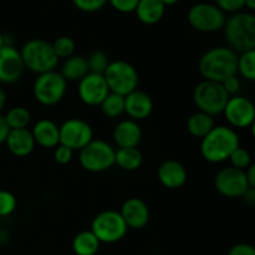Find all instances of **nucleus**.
I'll return each mask as SVG.
<instances>
[{"label":"nucleus","instance_id":"f257e3e1","mask_svg":"<svg viewBox=\"0 0 255 255\" xmlns=\"http://www.w3.org/2000/svg\"><path fill=\"white\" fill-rule=\"evenodd\" d=\"M198 69L204 80L222 84L238 74V54L228 46L212 47L202 55Z\"/></svg>","mask_w":255,"mask_h":255},{"label":"nucleus","instance_id":"f03ea898","mask_svg":"<svg viewBox=\"0 0 255 255\" xmlns=\"http://www.w3.org/2000/svg\"><path fill=\"white\" fill-rule=\"evenodd\" d=\"M241 146L239 136L231 126H214L201 139V154L209 163H222L229 159L234 149Z\"/></svg>","mask_w":255,"mask_h":255},{"label":"nucleus","instance_id":"7ed1b4c3","mask_svg":"<svg viewBox=\"0 0 255 255\" xmlns=\"http://www.w3.org/2000/svg\"><path fill=\"white\" fill-rule=\"evenodd\" d=\"M224 36L228 47L237 54L255 49V15L251 12H236L224 25Z\"/></svg>","mask_w":255,"mask_h":255},{"label":"nucleus","instance_id":"20e7f679","mask_svg":"<svg viewBox=\"0 0 255 255\" xmlns=\"http://www.w3.org/2000/svg\"><path fill=\"white\" fill-rule=\"evenodd\" d=\"M25 69L35 74H45L54 71L59 64L51 42L44 39H31L24 44L20 50Z\"/></svg>","mask_w":255,"mask_h":255},{"label":"nucleus","instance_id":"39448f33","mask_svg":"<svg viewBox=\"0 0 255 255\" xmlns=\"http://www.w3.org/2000/svg\"><path fill=\"white\" fill-rule=\"evenodd\" d=\"M229 97L223 85L208 80H202L193 90V101L198 111L212 117L223 114Z\"/></svg>","mask_w":255,"mask_h":255},{"label":"nucleus","instance_id":"423d86ee","mask_svg":"<svg viewBox=\"0 0 255 255\" xmlns=\"http://www.w3.org/2000/svg\"><path fill=\"white\" fill-rule=\"evenodd\" d=\"M67 92V81L56 70L37 75L32 85L35 100L42 106L51 107L60 104Z\"/></svg>","mask_w":255,"mask_h":255},{"label":"nucleus","instance_id":"0eeeda50","mask_svg":"<svg viewBox=\"0 0 255 255\" xmlns=\"http://www.w3.org/2000/svg\"><path fill=\"white\" fill-rule=\"evenodd\" d=\"M110 92L127 96L138 87V72L136 67L124 60L111 61L104 72Z\"/></svg>","mask_w":255,"mask_h":255},{"label":"nucleus","instance_id":"6e6552de","mask_svg":"<svg viewBox=\"0 0 255 255\" xmlns=\"http://www.w3.org/2000/svg\"><path fill=\"white\" fill-rule=\"evenodd\" d=\"M116 149L104 139H92L80 151L79 161L82 168L91 173H100L115 164Z\"/></svg>","mask_w":255,"mask_h":255},{"label":"nucleus","instance_id":"1a4fd4ad","mask_svg":"<svg viewBox=\"0 0 255 255\" xmlns=\"http://www.w3.org/2000/svg\"><path fill=\"white\" fill-rule=\"evenodd\" d=\"M127 226L121 213L112 209L100 212L91 223V232L101 243L114 244L127 234Z\"/></svg>","mask_w":255,"mask_h":255},{"label":"nucleus","instance_id":"9d476101","mask_svg":"<svg viewBox=\"0 0 255 255\" xmlns=\"http://www.w3.org/2000/svg\"><path fill=\"white\" fill-rule=\"evenodd\" d=\"M188 22L194 30L201 32H214L223 29L226 25V14L209 2H198L189 9Z\"/></svg>","mask_w":255,"mask_h":255},{"label":"nucleus","instance_id":"9b49d317","mask_svg":"<svg viewBox=\"0 0 255 255\" xmlns=\"http://www.w3.org/2000/svg\"><path fill=\"white\" fill-rule=\"evenodd\" d=\"M94 139L91 125L81 119H69L60 126V144L72 151H81Z\"/></svg>","mask_w":255,"mask_h":255},{"label":"nucleus","instance_id":"f8f14e48","mask_svg":"<svg viewBox=\"0 0 255 255\" xmlns=\"http://www.w3.org/2000/svg\"><path fill=\"white\" fill-rule=\"evenodd\" d=\"M214 187L219 194L227 198H242L249 188L246 171L232 166L222 168L214 177Z\"/></svg>","mask_w":255,"mask_h":255},{"label":"nucleus","instance_id":"ddd939ff","mask_svg":"<svg viewBox=\"0 0 255 255\" xmlns=\"http://www.w3.org/2000/svg\"><path fill=\"white\" fill-rule=\"evenodd\" d=\"M232 128L251 127L255 120V105L242 95L229 97L223 111Z\"/></svg>","mask_w":255,"mask_h":255},{"label":"nucleus","instance_id":"4468645a","mask_svg":"<svg viewBox=\"0 0 255 255\" xmlns=\"http://www.w3.org/2000/svg\"><path fill=\"white\" fill-rule=\"evenodd\" d=\"M77 94L80 100L86 106L96 107L100 106L106 99L107 95L110 94V89L104 75L89 72L84 79L79 81Z\"/></svg>","mask_w":255,"mask_h":255},{"label":"nucleus","instance_id":"2eb2a0df","mask_svg":"<svg viewBox=\"0 0 255 255\" xmlns=\"http://www.w3.org/2000/svg\"><path fill=\"white\" fill-rule=\"evenodd\" d=\"M24 62L21 54L12 45L5 44L0 49V82L1 84H15L21 79L24 74Z\"/></svg>","mask_w":255,"mask_h":255},{"label":"nucleus","instance_id":"dca6fc26","mask_svg":"<svg viewBox=\"0 0 255 255\" xmlns=\"http://www.w3.org/2000/svg\"><path fill=\"white\" fill-rule=\"evenodd\" d=\"M122 218L126 223L127 228L142 229L149 222V208L146 202L137 197H131L126 199L121 207Z\"/></svg>","mask_w":255,"mask_h":255},{"label":"nucleus","instance_id":"f3484780","mask_svg":"<svg viewBox=\"0 0 255 255\" xmlns=\"http://www.w3.org/2000/svg\"><path fill=\"white\" fill-rule=\"evenodd\" d=\"M157 178L164 188L179 189L186 184L188 174L186 167L181 162L176 159H167L157 168Z\"/></svg>","mask_w":255,"mask_h":255},{"label":"nucleus","instance_id":"a211bd4d","mask_svg":"<svg viewBox=\"0 0 255 255\" xmlns=\"http://www.w3.org/2000/svg\"><path fill=\"white\" fill-rule=\"evenodd\" d=\"M153 111V100L148 94L139 90L125 96V114L133 121H143Z\"/></svg>","mask_w":255,"mask_h":255},{"label":"nucleus","instance_id":"6ab92c4d","mask_svg":"<svg viewBox=\"0 0 255 255\" xmlns=\"http://www.w3.org/2000/svg\"><path fill=\"white\" fill-rule=\"evenodd\" d=\"M142 129L138 122L133 120H122L115 126L112 138L119 148H131L138 147L142 141Z\"/></svg>","mask_w":255,"mask_h":255},{"label":"nucleus","instance_id":"aec40b11","mask_svg":"<svg viewBox=\"0 0 255 255\" xmlns=\"http://www.w3.org/2000/svg\"><path fill=\"white\" fill-rule=\"evenodd\" d=\"M5 144L10 153L15 157H27L36 146L31 131L27 128L10 129Z\"/></svg>","mask_w":255,"mask_h":255},{"label":"nucleus","instance_id":"412c9836","mask_svg":"<svg viewBox=\"0 0 255 255\" xmlns=\"http://www.w3.org/2000/svg\"><path fill=\"white\" fill-rule=\"evenodd\" d=\"M35 143L42 148H55L60 144V126L49 119L39 120L31 129Z\"/></svg>","mask_w":255,"mask_h":255},{"label":"nucleus","instance_id":"4be33fe9","mask_svg":"<svg viewBox=\"0 0 255 255\" xmlns=\"http://www.w3.org/2000/svg\"><path fill=\"white\" fill-rule=\"evenodd\" d=\"M166 6L162 0H139L136 7V15L141 22L154 25L163 17Z\"/></svg>","mask_w":255,"mask_h":255},{"label":"nucleus","instance_id":"5701e85b","mask_svg":"<svg viewBox=\"0 0 255 255\" xmlns=\"http://www.w3.org/2000/svg\"><path fill=\"white\" fill-rule=\"evenodd\" d=\"M90 72L86 57L81 55H72L66 59L61 66L60 74L64 76L67 82H79Z\"/></svg>","mask_w":255,"mask_h":255},{"label":"nucleus","instance_id":"b1692460","mask_svg":"<svg viewBox=\"0 0 255 255\" xmlns=\"http://www.w3.org/2000/svg\"><path fill=\"white\" fill-rule=\"evenodd\" d=\"M214 126H216L214 117L201 111L194 112L187 120V131L196 138L202 139L203 137H206L214 128Z\"/></svg>","mask_w":255,"mask_h":255},{"label":"nucleus","instance_id":"393cba45","mask_svg":"<svg viewBox=\"0 0 255 255\" xmlns=\"http://www.w3.org/2000/svg\"><path fill=\"white\" fill-rule=\"evenodd\" d=\"M101 242L91 231H82L74 237L72 251L76 255H96Z\"/></svg>","mask_w":255,"mask_h":255},{"label":"nucleus","instance_id":"a878e982","mask_svg":"<svg viewBox=\"0 0 255 255\" xmlns=\"http://www.w3.org/2000/svg\"><path fill=\"white\" fill-rule=\"evenodd\" d=\"M143 163V156L137 147L131 148H119L115 154V164L124 171H137Z\"/></svg>","mask_w":255,"mask_h":255},{"label":"nucleus","instance_id":"bb28decb","mask_svg":"<svg viewBox=\"0 0 255 255\" xmlns=\"http://www.w3.org/2000/svg\"><path fill=\"white\" fill-rule=\"evenodd\" d=\"M102 114L109 119H119L125 114V97L110 92L106 99L100 105Z\"/></svg>","mask_w":255,"mask_h":255},{"label":"nucleus","instance_id":"cd10ccee","mask_svg":"<svg viewBox=\"0 0 255 255\" xmlns=\"http://www.w3.org/2000/svg\"><path fill=\"white\" fill-rule=\"evenodd\" d=\"M5 120L10 129L27 128L31 122V114L26 107L15 106L6 112Z\"/></svg>","mask_w":255,"mask_h":255},{"label":"nucleus","instance_id":"c85d7f7f","mask_svg":"<svg viewBox=\"0 0 255 255\" xmlns=\"http://www.w3.org/2000/svg\"><path fill=\"white\" fill-rule=\"evenodd\" d=\"M238 74L247 81L255 82V49L238 55Z\"/></svg>","mask_w":255,"mask_h":255},{"label":"nucleus","instance_id":"c756f323","mask_svg":"<svg viewBox=\"0 0 255 255\" xmlns=\"http://www.w3.org/2000/svg\"><path fill=\"white\" fill-rule=\"evenodd\" d=\"M52 44V49H54L55 55L57 56V59H69L72 55H75V49H76V45L75 41L69 36H60L55 40Z\"/></svg>","mask_w":255,"mask_h":255},{"label":"nucleus","instance_id":"7c9ffc66","mask_svg":"<svg viewBox=\"0 0 255 255\" xmlns=\"http://www.w3.org/2000/svg\"><path fill=\"white\" fill-rule=\"evenodd\" d=\"M87 65H89L90 72H95V74H101L104 75V72L106 71L107 66L110 64V60L107 57V55L104 51H92L89 55V57H86Z\"/></svg>","mask_w":255,"mask_h":255},{"label":"nucleus","instance_id":"2f4dec72","mask_svg":"<svg viewBox=\"0 0 255 255\" xmlns=\"http://www.w3.org/2000/svg\"><path fill=\"white\" fill-rule=\"evenodd\" d=\"M229 161H231L232 167L242 169V171H246V169L252 164V156L246 148L239 146L238 148L234 149L233 153L231 154Z\"/></svg>","mask_w":255,"mask_h":255},{"label":"nucleus","instance_id":"473e14b6","mask_svg":"<svg viewBox=\"0 0 255 255\" xmlns=\"http://www.w3.org/2000/svg\"><path fill=\"white\" fill-rule=\"evenodd\" d=\"M16 198L9 191L0 189V218L11 216L16 209Z\"/></svg>","mask_w":255,"mask_h":255},{"label":"nucleus","instance_id":"72a5a7b5","mask_svg":"<svg viewBox=\"0 0 255 255\" xmlns=\"http://www.w3.org/2000/svg\"><path fill=\"white\" fill-rule=\"evenodd\" d=\"M109 0H72V4L85 12H95L101 10Z\"/></svg>","mask_w":255,"mask_h":255},{"label":"nucleus","instance_id":"f704fd0d","mask_svg":"<svg viewBox=\"0 0 255 255\" xmlns=\"http://www.w3.org/2000/svg\"><path fill=\"white\" fill-rule=\"evenodd\" d=\"M72 157H74V151L69 147L64 146V144H59L57 147H55L54 151V159L57 164H69L72 161Z\"/></svg>","mask_w":255,"mask_h":255},{"label":"nucleus","instance_id":"c9c22d12","mask_svg":"<svg viewBox=\"0 0 255 255\" xmlns=\"http://www.w3.org/2000/svg\"><path fill=\"white\" fill-rule=\"evenodd\" d=\"M214 2L223 12H238L246 6V0H214Z\"/></svg>","mask_w":255,"mask_h":255},{"label":"nucleus","instance_id":"e433bc0d","mask_svg":"<svg viewBox=\"0 0 255 255\" xmlns=\"http://www.w3.org/2000/svg\"><path fill=\"white\" fill-rule=\"evenodd\" d=\"M138 1L139 0H109V2L115 10L124 12V14L136 11Z\"/></svg>","mask_w":255,"mask_h":255},{"label":"nucleus","instance_id":"4c0bfd02","mask_svg":"<svg viewBox=\"0 0 255 255\" xmlns=\"http://www.w3.org/2000/svg\"><path fill=\"white\" fill-rule=\"evenodd\" d=\"M222 85H223L224 90H226L227 94H228L229 96H236V95L241 91L242 84H241V80H239V77L237 76V75L224 80V81L222 82Z\"/></svg>","mask_w":255,"mask_h":255},{"label":"nucleus","instance_id":"58836bf2","mask_svg":"<svg viewBox=\"0 0 255 255\" xmlns=\"http://www.w3.org/2000/svg\"><path fill=\"white\" fill-rule=\"evenodd\" d=\"M227 255H255V247L248 243H239L232 247Z\"/></svg>","mask_w":255,"mask_h":255},{"label":"nucleus","instance_id":"ea45409f","mask_svg":"<svg viewBox=\"0 0 255 255\" xmlns=\"http://www.w3.org/2000/svg\"><path fill=\"white\" fill-rule=\"evenodd\" d=\"M10 128L6 124V120H5L4 115L0 114V144L5 143L7 138V134H9Z\"/></svg>","mask_w":255,"mask_h":255},{"label":"nucleus","instance_id":"a19ab883","mask_svg":"<svg viewBox=\"0 0 255 255\" xmlns=\"http://www.w3.org/2000/svg\"><path fill=\"white\" fill-rule=\"evenodd\" d=\"M242 198H243V201L246 202L248 206H252V207L255 206V188L249 187V188L244 192V194L242 196Z\"/></svg>","mask_w":255,"mask_h":255},{"label":"nucleus","instance_id":"79ce46f5","mask_svg":"<svg viewBox=\"0 0 255 255\" xmlns=\"http://www.w3.org/2000/svg\"><path fill=\"white\" fill-rule=\"evenodd\" d=\"M246 174H247V179H248L249 187L255 188V163H252L251 166L247 168Z\"/></svg>","mask_w":255,"mask_h":255},{"label":"nucleus","instance_id":"37998d69","mask_svg":"<svg viewBox=\"0 0 255 255\" xmlns=\"http://www.w3.org/2000/svg\"><path fill=\"white\" fill-rule=\"evenodd\" d=\"M6 92L5 90L0 86V114H1L2 110L5 109V105H6Z\"/></svg>","mask_w":255,"mask_h":255},{"label":"nucleus","instance_id":"c03bdc74","mask_svg":"<svg viewBox=\"0 0 255 255\" xmlns=\"http://www.w3.org/2000/svg\"><path fill=\"white\" fill-rule=\"evenodd\" d=\"M246 6L255 11V0H246Z\"/></svg>","mask_w":255,"mask_h":255},{"label":"nucleus","instance_id":"a18cd8bd","mask_svg":"<svg viewBox=\"0 0 255 255\" xmlns=\"http://www.w3.org/2000/svg\"><path fill=\"white\" fill-rule=\"evenodd\" d=\"M179 0H162V2L164 4V6H171V5H174L177 4Z\"/></svg>","mask_w":255,"mask_h":255},{"label":"nucleus","instance_id":"49530a36","mask_svg":"<svg viewBox=\"0 0 255 255\" xmlns=\"http://www.w3.org/2000/svg\"><path fill=\"white\" fill-rule=\"evenodd\" d=\"M251 131H252V136H253L254 139H255V120H254V122L252 124V126H251Z\"/></svg>","mask_w":255,"mask_h":255},{"label":"nucleus","instance_id":"de8ad7c7","mask_svg":"<svg viewBox=\"0 0 255 255\" xmlns=\"http://www.w3.org/2000/svg\"><path fill=\"white\" fill-rule=\"evenodd\" d=\"M5 45V40H4V36H2L1 34H0V49H1L2 46Z\"/></svg>","mask_w":255,"mask_h":255}]
</instances>
